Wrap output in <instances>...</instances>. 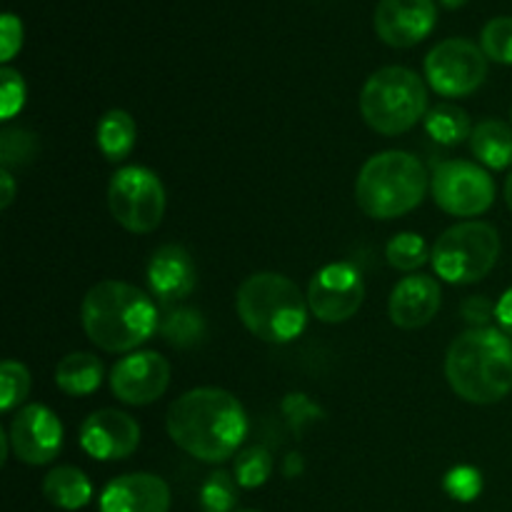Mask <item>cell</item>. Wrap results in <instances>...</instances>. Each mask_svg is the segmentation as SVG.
Returning a JSON list of instances; mask_svg holds the SVG:
<instances>
[{
	"label": "cell",
	"instance_id": "cell-9",
	"mask_svg": "<svg viewBox=\"0 0 512 512\" xmlns=\"http://www.w3.org/2000/svg\"><path fill=\"white\" fill-rule=\"evenodd\" d=\"M425 78L435 93L445 98H465L488 78V55L473 40L448 38L425 58Z\"/></svg>",
	"mask_w": 512,
	"mask_h": 512
},
{
	"label": "cell",
	"instance_id": "cell-20",
	"mask_svg": "<svg viewBox=\"0 0 512 512\" xmlns=\"http://www.w3.org/2000/svg\"><path fill=\"white\" fill-rule=\"evenodd\" d=\"M470 150L475 158L493 170H505L512 165V125L503 120H483L473 128Z\"/></svg>",
	"mask_w": 512,
	"mask_h": 512
},
{
	"label": "cell",
	"instance_id": "cell-37",
	"mask_svg": "<svg viewBox=\"0 0 512 512\" xmlns=\"http://www.w3.org/2000/svg\"><path fill=\"white\" fill-rule=\"evenodd\" d=\"M0 188H3V200H0V208H8L15 198V180L10 175V170H0Z\"/></svg>",
	"mask_w": 512,
	"mask_h": 512
},
{
	"label": "cell",
	"instance_id": "cell-42",
	"mask_svg": "<svg viewBox=\"0 0 512 512\" xmlns=\"http://www.w3.org/2000/svg\"><path fill=\"white\" fill-rule=\"evenodd\" d=\"M235 512H258V510H235Z\"/></svg>",
	"mask_w": 512,
	"mask_h": 512
},
{
	"label": "cell",
	"instance_id": "cell-14",
	"mask_svg": "<svg viewBox=\"0 0 512 512\" xmlns=\"http://www.w3.org/2000/svg\"><path fill=\"white\" fill-rule=\"evenodd\" d=\"M373 23L385 45L413 48L433 33L438 23V5L435 0H380Z\"/></svg>",
	"mask_w": 512,
	"mask_h": 512
},
{
	"label": "cell",
	"instance_id": "cell-26",
	"mask_svg": "<svg viewBox=\"0 0 512 512\" xmlns=\"http://www.w3.org/2000/svg\"><path fill=\"white\" fill-rule=\"evenodd\" d=\"M238 480L228 470H215L200 488V510L203 512H235L238 503Z\"/></svg>",
	"mask_w": 512,
	"mask_h": 512
},
{
	"label": "cell",
	"instance_id": "cell-15",
	"mask_svg": "<svg viewBox=\"0 0 512 512\" xmlns=\"http://www.w3.org/2000/svg\"><path fill=\"white\" fill-rule=\"evenodd\" d=\"M140 425L120 410H98L80 428V448L95 460H125L138 450Z\"/></svg>",
	"mask_w": 512,
	"mask_h": 512
},
{
	"label": "cell",
	"instance_id": "cell-5",
	"mask_svg": "<svg viewBox=\"0 0 512 512\" xmlns=\"http://www.w3.org/2000/svg\"><path fill=\"white\" fill-rule=\"evenodd\" d=\"M428 173L420 158L405 150H385L365 160L355 180V200L368 218L393 220L413 213L428 193Z\"/></svg>",
	"mask_w": 512,
	"mask_h": 512
},
{
	"label": "cell",
	"instance_id": "cell-24",
	"mask_svg": "<svg viewBox=\"0 0 512 512\" xmlns=\"http://www.w3.org/2000/svg\"><path fill=\"white\" fill-rule=\"evenodd\" d=\"M208 325L203 313L193 308H170L160 320V335L168 340L173 348H195L205 340Z\"/></svg>",
	"mask_w": 512,
	"mask_h": 512
},
{
	"label": "cell",
	"instance_id": "cell-29",
	"mask_svg": "<svg viewBox=\"0 0 512 512\" xmlns=\"http://www.w3.org/2000/svg\"><path fill=\"white\" fill-rule=\"evenodd\" d=\"M30 393V373L18 360H5L0 365V410L10 413Z\"/></svg>",
	"mask_w": 512,
	"mask_h": 512
},
{
	"label": "cell",
	"instance_id": "cell-43",
	"mask_svg": "<svg viewBox=\"0 0 512 512\" xmlns=\"http://www.w3.org/2000/svg\"><path fill=\"white\" fill-rule=\"evenodd\" d=\"M510 123H512V115H510Z\"/></svg>",
	"mask_w": 512,
	"mask_h": 512
},
{
	"label": "cell",
	"instance_id": "cell-28",
	"mask_svg": "<svg viewBox=\"0 0 512 512\" xmlns=\"http://www.w3.org/2000/svg\"><path fill=\"white\" fill-rule=\"evenodd\" d=\"M38 153V138L25 128H5L0 135V163L3 170L28 165Z\"/></svg>",
	"mask_w": 512,
	"mask_h": 512
},
{
	"label": "cell",
	"instance_id": "cell-22",
	"mask_svg": "<svg viewBox=\"0 0 512 512\" xmlns=\"http://www.w3.org/2000/svg\"><path fill=\"white\" fill-rule=\"evenodd\" d=\"M135 138H138V125H135L133 115L128 110L115 108L100 118L98 148L113 163L128 158L130 150L135 148Z\"/></svg>",
	"mask_w": 512,
	"mask_h": 512
},
{
	"label": "cell",
	"instance_id": "cell-13",
	"mask_svg": "<svg viewBox=\"0 0 512 512\" xmlns=\"http://www.w3.org/2000/svg\"><path fill=\"white\" fill-rule=\"evenodd\" d=\"M10 445L15 458L28 465H48L63 448V425L45 405H25L10 425Z\"/></svg>",
	"mask_w": 512,
	"mask_h": 512
},
{
	"label": "cell",
	"instance_id": "cell-36",
	"mask_svg": "<svg viewBox=\"0 0 512 512\" xmlns=\"http://www.w3.org/2000/svg\"><path fill=\"white\" fill-rule=\"evenodd\" d=\"M495 320L500 323V330H503L508 338H512V288L500 298V303L495 305Z\"/></svg>",
	"mask_w": 512,
	"mask_h": 512
},
{
	"label": "cell",
	"instance_id": "cell-10",
	"mask_svg": "<svg viewBox=\"0 0 512 512\" xmlns=\"http://www.w3.org/2000/svg\"><path fill=\"white\" fill-rule=\"evenodd\" d=\"M435 205L455 218H475L490 210L495 200V183L480 165L468 160H445L430 175Z\"/></svg>",
	"mask_w": 512,
	"mask_h": 512
},
{
	"label": "cell",
	"instance_id": "cell-11",
	"mask_svg": "<svg viewBox=\"0 0 512 512\" xmlns=\"http://www.w3.org/2000/svg\"><path fill=\"white\" fill-rule=\"evenodd\" d=\"M365 300V280L355 265L330 263L310 278V313L323 323H345Z\"/></svg>",
	"mask_w": 512,
	"mask_h": 512
},
{
	"label": "cell",
	"instance_id": "cell-32",
	"mask_svg": "<svg viewBox=\"0 0 512 512\" xmlns=\"http://www.w3.org/2000/svg\"><path fill=\"white\" fill-rule=\"evenodd\" d=\"M445 490L453 500H463V503H470L480 495L483 490V475L478 473L470 465H460V468L450 470L448 478H445Z\"/></svg>",
	"mask_w": 512,
	"mask_h": 512
},
{
	"label": "cell",
	"instance_id": "cell-7",
	"mask_svg": "<svg viewBox=\"0 0 512 512\" xmlns=\"http://www.w3.org/2000/svg\"><path fill=\"white\" fill-rule=\"evenodd\" d=\"M500 258V235L490 223L468 220L445 230L430 250L435 273L453 285L483 280Z\"/></svg>",
	"mask_w": 512,
	"mask_h": 512
},
{
	"label": "cell",
	"instance_id": "cell-21",
	"mask_svg": "<svg viewBox=\"0 0 512 512\" xmlns=\"http://www.w3.org/2000/svg\"><path fill=\"white\" fill-rule=\"evenodd\" d=\"M100 383H103V363L93 353H70L55 368V385L73 398L95 393Z\"/></svg>",
	"mask_w": 512,
	"mask_h": 512
},
{
	"label": "cell",
	"instance_id": "cell-31",
	"mask_svg": "<svg viewBox=\"0 0 512 512\" xmlns=\"http://www.w3.org/2000/svg\"><path fill=\"white\" fill-rule=\"evenodd\" d=\"M25 105V80L18 70L0 68V118L10 120Z\"/></svg>",
	"mask_w": 512,
	"mask_h": 512
},
{
	"label": "cell",
	"instance_id": "cell-1",
	"mask_svg": "<svg viewBox=\"0 0 512 512\" xmlns=\"http://www.w3.org/2000/svg\"><path fill=\"white\" fill-rule=\"evenodd\" d=\"M168 435L180 450L203 463H223L248 435L240 400L220 388H195L180 395L165 415Z\"/></svg>",
	"mask_w": 512,
	"mask_h": 512
},
{
	"label": "cell",
	"instance_id": "cell-2",
	"mask_svg": "<svg viewBox=\"0 0 512 512\" xmlns=\"http://www.w3.org/2000/svg\"><path fill=\"white\" fill-rule=\"evenodd\" d=\"M80 320L90 343L105 353H130L160 330V313L145 290L123 280H103L83 298Z\"/></svg>",
	"mask_w": 512,
	"mask_h": 512
},
{
	"label": "cell",
	"instance_id": "cell-12",
	"mask_svg": "<svg viewBox=\"0 0 512 512\" xmlns=\"http://www.w3.org/2000/svg\"><path fill=\"white\" fill-rule=\"evenodd\" d=\"M170 365L163 355L153 350L125 355L113 365L110 373V388L120 403L128 405H150L168 390Z\"/></svg>",
	"mask_w": 512,
	"mask_h": 512
},
{
	"label": "cell",
	"instance_id": "cell-25",
	"mask_svg": "<svg viewBox=\"0 0 512 512\" xmlns=\"http://www.w3.org/2000/svg\"><path fill=\"white\" fill-rule=\"evenodd\" d=\"M233 475L238 480L240 488L255 490L260 485L268 483V478L273 475V455L265 445H253V448H245L235 455Z\"/></svg>",
	"mask_w": 512,
	"mask_h": 512
},
{
	"label": "cell",
	"instance_id": "cell-4",
	"mask_svg": "<svg viewBox=\"0 0 512 512\" xmlns=\"http://www.w3.org/2000/svg\"><path fill=\"white\" fill-rule=\"evenodd\" d=\"M235 310L245 328L265 343H293L308 325V298L280 273H255L235 295Z\"/></svg>",
	"mask_w": 512,
	"mask_h": 512
},
{
	"label": "cell",
	"instance_id": "cell-41",
	"mask_svg": "<svg viewBox=\"0 0 512 512\" xmlns=\"http://www.w3.org/2000/svg\"><path fill=\"white\" fill-rule=\"evenodd\" d=\"M440 3H443L448 10H458V8H463L468 0H440Z\"/></svg>",
	"mask_w": 512,
	"mask_h": 512
},
{
	"label": "cell",
	"instance_id": "cell-23",
	"mask_svg": "<svg viewBox=\"0 0 512 512\" xmlns=\"http://www.w3.org/2000/svg\"><path fill=\"white\" fill-rule=\"evenodd\" d=\"M425 130L430 138L440 145H458L463 140H470L473 135V125H470V115L465 113L460 105L440 103L425 115Z\"/></svg>",
	"mask_w": 512,
	"mask_h": 512
},
{
	"label": "cell",
	"instance_id": "cell-8",
	"mask_svg": "<svg viewBox=\"0 0 512 512\" xmlns=\"http://www.w3.org/2000/svg\"><path fill=\"white\" fill-rule=\"evenodd\" d=\"M108 208L130 233H153L165 215L163 183L143 165H125L110 178Z\"/></svg>",
	"mask_w": 512,
	"mask_h": 512
},
{
	"label": "cell",
	"instance_id": "cell-39",
	"mask_svg": "<svg viewBox=\"0 0 512 512\" xmlns=\"http://www.w3.org/2000/svg\"><path fill=\"white\" fill-rule=\"evenodd\" d=\"M10 448H13V445H10V435H5L3 430H0V463H5V460H8Z\"/></svg>",
	"mask_w": 512,
	"mask_h": 512
},
{
	"label": "cell",
	"instance_id": "cell-35",
	"mask_svg": "<svg viewBox=\"0 0 512 512\" xmlns=\"http://www.w3.org/2000/svg\"><path fill=\"white\" fill-rule=\"evenodd\" d=\"M288 400L295 405V408H298V410H293V408H288V405H283L285 413H288V420L293 423L295 433H300V430H303V425L308 423V420H315L320 415V410L315 408V405L310 403L305 395H290Z\"/></svg>",
	"mask_w": 512,
	"mask_h": 512
},
{
	"label": "cell",
	"instance_id": "cell-6",
	"mask_svg": "<svg viewBox=\"0 0 512 512\" xmlns=\"http://www.w3.org/2000/svg\"><path fill=\"white\" fill-rule=\"evenodd\" d=\"M360 113L380 135H400L428 115V88L403 65L375 70L360 93Z\"/></svg>",
	"mask_w": 512,
	"mask_h": 512
},
{
	"label": "cell",
	"instance_id": "cell-16",
	"mask_svg": "<svg viewBox=\"0 0 512 512\" xmlns=\"http://www.w3.org/2000/svg\"><path fill=\"white\" fill-rule=\"evenodd\" d=\"M198 283L195 260L183 245H160L148 263V288L163 305L180 303L188 298Z\"/></svg>",
	"mask_w": 512,
	"mask_h": 512
},
{
	"label": "cell",
	"instance_id": "cell-17",
	"mask_svg": "<svg viewBox=\"0 0 512 512\" xmlns=\"http://www.w3.org/2000/svg\"><path fill=\"white\" fill-rule=\"evenodd\" d=\"M170 488L153 473H130L110 480L100 495V512H168Z\"/></svg>",
	"mask_w": 512,
	"mask_h": 512
},
{
	"label": "cell",
	"instance_id": "cell-40",
	"mask_svg": "<svg viewBox=\"0 0 512 512\" xmlns=\"http://www.w3.org/2000/svg\"><path fill=\"white\" fill-rule=\"evenodd\" d=\"M505 203H508V208L512 210V173L510 178L505 180Z\"/></svg>",
	"mask_w": 512,
	"mask_h": 512
},
{
	"label": "cell",
	"instance_id": "cell-30",
	"mask_svg": "<svg viewBox=\"0 0 512 512\" xmlns=\"http://www.w3.org/2000/svg\"><path fill=\"white\" fill-rule=\"evenodd\" d=\"M480 48L488 55V60L512 65V18L500 15L490 20L480 35Z\"/></svg>",
	"mask_w": 512,
	"mask_h": 512
},
{
	"label": "cell",
	"instance_id": "cell-18",
	"mask_svg": "<svg viewBox=\"0 0 512 512\" xmlns=\"http://www.w3.org/2000/svg\"><path fill=\"white\" fill-rule=\"evenodd\" d=\"M443 305L440 283L430 275H408L390 293L388 313L393 325L403 330L425 328Z\"/></svg>",
	"mask_w": 512,
	"mask_h": 512
},
{
	"label": "cell",
	"instance_id": "cell-3",
	"mask_svg": "<svg viewBox=\"0 0 512 512\" xmlns=\"http://www.w3.org/2000/svg\"><path fill=\"white\" fill-rule=\"evenodd\" d=\"M445 375L455 395L475 405H493L512 390V340L498 328H470L445 355Z\"/></svg>",
	"mask_w": 512,
	"mask_h": 512
},
{
	"label": "cell",
	"instance_id": "cell-19",
	"mask_svg": "<svg viewBox=\"0 0 512 512\" xmlns=\"http://www.w3.org/2000/svg\"><path fill=\"white\" fill-rule=\"evenodd\" d=\"M43 495L55 508L80 510L93 498V485L83 470L73 468V465H60L45 475Z\"/></svg>",
	"mask_w": 512,
	"mask_h": 512
},
{
	"label": "cell",
	"instance_id": "cell-27",
	"mask_svg": "<svg viewBox=\"0 0 512 512\" xmlns=\"http://www.w3.org/2000/svg\"><path fill=\"white\" fill-rule=\"evenodd\" d=\"M385 258L393 265L395 270H403V273H415L418 268H423L430 260L428 245L420 235L415 233H398L395 238H390V243L385 245Z\"/></svg>",
	"mask_w": 512,
	"mask_h": 512
},
{
	"label": "cell",
	"instance_id": "cell-34",
	"mask_svg": "<svg viewBox=\"0 0 512 512\" xmlns=\"http://www.w3.org/2000/svg\"><path fill=\"white\" fill-rule=\"evenodd\" d=\"M460 313H463V318L468 320L473 328H488L490 320L495 318V305L490 303L488 298H483V295H473V298L465 300Z\"/></svg>",
	"mask_w": 512,
	"mask_h": 512
},
{
	"label": "cell",
	"instance_id": "cell-33",
	"mask_svg": "<svg viewBox=\"0 0 512 512\" xmlns=\"http://www.w3.org/2000/svg\"><path fill=\"white\" fill-rule=\"evenodd\" d=\"M20 48H23V23L18 15L5 13L0 18V60L10 63Z\"/></svg>",
	"mask_w": 512,
	"mask_h": 512
},
{
	"label": "cell",
	"instance_id": "cell-38",
	"mask_svg": "<svg viewBox=\"0 0 512 512\" xmlns=\"http://www.w3.org/2000/svg\"><path fill=\"white\" fill-rule=\"evenodd\" d=\"M288 470H285V473H288V478H293V475H298L300 470H303V460H300V455H288Z\"/></svg>",
	"mask_w": 512,
	"mask_h": 512
}]
</instances>
